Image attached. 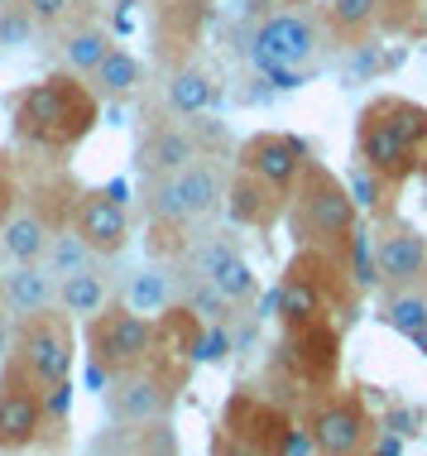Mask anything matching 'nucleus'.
Here are the masks:
<instances>
[{
	"label": "nucleus",
	"mask_w": 427,
	"mask_h": 456,
	"mask_svg": "<svg viewBox=\"0 0 427 456\" xmlns=\"http://www.w3.org/2000/svg\"><path fill=\"white\" fill-rule=\"evenodd\" d=\"M20 5L29 10V20H34V24H44V29H53V24H63V20H68L72 0H20Z\"/></svg>",
	"instance_id": "obj_33"
},
{
	"label": "nucleus",
	"mask_w": 427,
	"mask_h": 456,
	"mask_svg": "<svg viewBox=\"0 0 427 456\" xmlns=\"http://www.w3.org/2000/svg\"><path fill=\"white\" fill-rule=\"evenodd\" d=\"M427 154V106L408 96H375L356 120V159L370 174H380L389 188L404 183L423 168Z\"/></svg>",
	"instance_id": "obj_2"
},
{
	"label": "nucleus",
	"mask_w": 427,
	"mask_h": 456,
	"mask_svg": "<svg viewBox=\"0 0 427 456\" xmlns=\"http://www.w3.org/2000/svg\"><path fill=\"white\" fill-rule=\"evenodd\" d=\"M0 307H5L15 322L20 317H34V313L58 307V274L44 260L39 265H15L5 279H0Z\"/></svg>",
	"instance_id": "obj_18"
},
{
	"label": "nucleus",
	"mask_w": 427,
	"mask_h": 456,
	"mask_svg": "<svg viewBox=\"0 0 427 456\" xmlns=\"http://www.w3.org/2000/svg\"><path fill=\"white\" fill-rule=\"evenodd\" d=\"M380 428H389V433H399V437H418L423 428H427V413L423 409H413V403H389V409L380 413Z\"/></svg>",
	"instance_id": "obj_32"
},
{
	"label": "nucleus",
	"mask_w": 427,
	"mask_h": 456,
	"mask_svg": "<svg viewBox=\"0 0 427 456\" xmlns=\"http://www.w3.org/2000/svg\"><path fill=\"white\" fill-rule=\"evenodd\" d=\"M144 82V68H140V58L130 53V48H111V53L101 58V68L92 72V87L96 96H111V102H120V96H130Z\"/></svg>",
	"instance_id": "obj_24"
},
{
	"label": "nucleus",
	"mask_w": 427,
	"mask_h": 456,
	"mask_svg": "<svg viewBox=\"0 0 427 456\" xmlns=\"http://www.w3.org/2000/svg\"><path fill=\"white\" fill-rule=\"evenodd\" d=\"M15 355L29 365V375L39 385H63L72 379V361H77V337H72V317L63 307H48V313L20 317L15 322Z\"/></svg>",
	"instance_id": "obj_11"
},
{
	"label": "nucleus",
	"mask_w": 427,
	"mask_h": 456,
	"mask_svg": "<svg viewBox=\"0 0 427 456\" xmlns=\"http://www.w3.org/2000/svg\"><path fill=\"white\" fill-rule=\"evenodd\" d=\"M125 303L135 307V313L164 317L168 307L178 303V283H173V274H164V269H140V274H130V283H125Z\"/></svg>",
	"instance_id": "obj_25"
},
{
	"label": "nucleus",
	"mask_w": 427,
	"mask_h": 456,
	"mask_svg": "<svg viewBox=\"0 0 427 456\" xmlns=\"http://www.w3.org/2000/svg\"><path fill=\"white\" fill-rule=\"evenodd\" d=\"M365 293L350 283L346 260L326 250H298L278 279V322L312 327V322H356V303Z\"/></svg>",
	"instance_id": "obj_4"
},
{
	"label": "nucleus",
	"mask_w": 427,
	"mask_h": 456,
	"mask_svg": "<svg viewBox=\"0 0 427 456\" xmlns=\"http://www.w3.org/2000/svg\"><path fill=\"white\" fill-rule=\"evenodd\" d=\"M44 428H48L44 385L29 375V365L10 351L5 361H0V456L39 447Z\"/></svg>",
	"instance_id": "obj_10"
},
{
	"label": "nucleus",
	"mask_w": 427,
	"mask_h": 456,
	"mask_svg": "<svg viewBox=\"0 0 427 456\" xmlns=\"http://www.w3.org/2000/svg\"><path fill=\"white\" fill-rule=\"evenodd\" d=\"M274 375L278 385L308 394V403L332 394L341 385V322L284 327L274 351Z\"/></svg>",
	"instance_id": "obj_6"
},
{
	"label": "nucleus",
	"mask_w": 427,
	"mask_h": 456,
	"mask_svg": "<svg viewBox=\"0 0 427 456\" xmlns=\"http://www.w3.org/2000/svg\"><path fill=\"white\" fill-rule=\"evenodd\" d=\"M346 183H350V197L360 202V212H375V216L389 212V197H394V188H389L380 174H370L365 164H356V168L346 174Z\"/></svg>",
	"instance_id": "obj_29"
},
{
	"label": "nucleus",
	"mask_w": 427,
	"mask_h": 456,
	"mask_svg": "<svg viewBox=\"0 0 427 456\" xmlns=\"http://www.w3.org/2000/svg\"><path fill=\"white\" fill-rule=\"evenodd\" d=\"M380 322L399 337H418L427 331V283H404V289H384L380 293Z\"/></svg>",
	"instance_id": "obj_20"
},
{
	"label": "nucleus",
	"mask_w": 427,
	"mask_h": 456,
	"mask_svg": "<svg viewBox=\"0 0 427 456\" xmlns=\"http://www.w3.org/2000/svg\"><path fill=\"white\" fill-rule=\"evenodd\" d=\"M375 265H380V289L427 283V236L413 221L384 212V221H375Z\"/></svg>",
	"instance_id": "obj_13"
},
{
	"label": "nucleus",
	"mask_w": 427,
	"mask_h": 456,
	"mask_svg": "<svg viewBox=\"0 0 427 456\" xmlns=\"http://www.w3.org/2000/svg\"><path fill=\"white\" fill-rule=\"evenodd\" d=\"M58 236V226L44 216V207H20V212L5 216V226H0V245H5V255L15 265H39L48 255V240Z\"/></svg>",
	"instance_id": "obj_19"
},
{
	"label": "nucleus",
	"mask_w": 427,
	"mask_h": 456,
	"mask_svg": "<svg viewBox=\"0 0 427 456\" xmlns=\"http://www.w3.org/2000/svg\"><path fill=\"white\" fill-rule=\"evenodd\" d=\"M158 317L135 313L130 303H106L87 322V355H92V379L111 385L116 375L158 361Z\"/></svg>",
	"instance_id": "obj_5"
},
{
	"label": "nucleus",
	"mask_w": 427,
	"mask_h": 456,
	"mask_svg": "<svg viewBox=\"0 0 427 456\" xmlns=\"http://www.w3.org/2000/svg\"><path fill=\"white\" fill-rule=\"evenodd\" d=\"M308 437L317 456H370L375 433H380V418L370 413L360 385H336L332 394L308 409Z\"/></svg>",
	"instance_id": "obj_8"
},
{
	"label": "nucleus",
	"mask_w": 427,
	"mask_h": 456,
	"mask_svg": "<svg viewBox=\"0 0 427 456\" xmlns=\"http://www.w3.org/2000/svg\"><path fill=\"white\" fill-rule=\"evenodd\" d=\"M10 120H15V134L24 144L63 154V150H77L96 130L101 96L87 82H77V72H53V77L10 96Z\"/></svg>",
	"instance_id": "obj_1"
},
{
	"label": "nucleus",
	"mask_w": 427,
	"mask_h": 456,
	"mask_svg": "<svg viewBox=\"0 0 427 456\" xmlns=\"http://www.w3.org/2000/svg\"><path fill=\"white\" fill-rule=\"evenodd\" d=\"M326 39L332 34L317 10H274L250 34V63L260 77H270L274 68H312Z\"/></svg>",
	"instance_id": "obj_9"
},
{
	"label": "nucleus",
	"mask_w": 427,
	"mask_h": 456,
	"mask_svg": "<svg viewBox=\"0 0 427 456\" xmlns=\"http://www.w3.org/2000/svg\"><path fill=\"white\" fill-rule=\"evenodd\" d=\"M423 164H427V159H423Z\"/></svg>",
	"instance_id": "obj_37"
},
{
	"label": "nucleus",
	"mask_w": 427,
	"mask_h": 456,
	"mask_svg": "<svg viewBox=\"0 0 427 456\" xmlns=\"http://www.w3.org/2000/svg\"><path fill=\"white\" fill-rule=\"evenodd\" d=\"M116 48V39L106 29H96V24H87V29H72L68 39H63V58H68V68L77 72V77H92L96 68H101V58Z\"/></svg>",
	"instance_id": "obj_27"
},
{
	"label": "nucleus",
	"mask_w": 427,
	"mask_h": 456,
	"mask_svg": "<svg viewBox=\"0 0 427 456\" xmlns=\"http://www.w3.org/2000/svg\"><path fill=\"white\" fill-rule=\"evenodd\" d=\"M326 34L346 48H360V39L380 24V0H326L322 5Z\"/></svg>",
	"instance_id": "obj_23"
},
{
	"label": "nucleus",
	"mask_w": 427,
	"mask_h": 456,
	"mask_svg": "<svg viewBox=\"0 0 427 456\" xmlns=\"http://www.w3.org/2000/svg\"><path fill=\"white\" fill-rule=\"evenodd\" d=\"M308 159H312L308 140L278 134V130H260L236 150V168H246V174H254L260 183H270V188H278V192H293V183H298Z\"/></svg>",
	"instance_id": "obj_14"
},
{
	"label": "nucleus",
	"mask_w": 427,
	"mask_h": 456,
	"mask_svg": "<svg viewBox=\"0 0 427 456\" xmlns=\"http://www.w3.org/2000/svg\"><path fill=\"white\" fill-rule=\"evenodd\" d=\"M380 20L389 34H418L427 24V0H380Z\"/></svg>",
	"instance_id": "obj_30"
},
{
	"label": "nucleus",
	"mask_w": 427,
	"mask_h": 456,
	"mask_svg": "<svg viewBox=\"0 0 427 456\" xmlns=\"http://www.w3.org/2000/svg\"><path fill=\"white\" fill-rule=\"evenodd\" d=\"M10 351H15V317L0 313V361H5Z\"/></svg>",
	"instance_id": "obj_35"
},
{
	"label": "nucleus",
	"mask_w": 427,
	"mask_h": 456,
	"mask_svg": "<svg viewBox=\"0 0 427 456\" xmlns=\"http://www.w3.org/2000/svg\"><path fill=\"white\" fill-rule=\"evenodd\" d=\"M96 260H101V255L92 250L87 240L77 236V231H58L53 240H48V255H44V265L53 269L58 279H68V274H82V269H96Z\"/></svg>",
	"instance_id": "obj_28"
},
{
	"label": "nucleus",
	"mask_w": 427,
	"mask_h": 456,
	"mask_svg": "<svg viewBox=\"0 0 427 456\" xmlns=\"http://www.w3.org/2000/svg\"><path fill=\"white\" fill-rule=\"evenodd\" d=\"M384 437H375V447H370V456H404V437L399 433H389V428H380Z\"/></svg>",
	"instance_id": "obj_34"
},
{
	"label": "nucleus",
	"mask_w": 427,
	"mask_h": 456,
	"mask_svg": "<svg viewBox=\"0 0 427 456\" xmlns=\"http://www.w3.org/2000/svg\"><path fill=\"white\" fill-rule=\"evenodd\" d=\"M202 140H197V126H154L149 134L140 140V154H135V168L144 183H158L178 168H188L192 159H202Z\"/></svg>",
	"instance_id": "obj_16"
},
{
	"label": "nucleus",
	"mask_w": 427,
	"mask_h": 456,
	"mask_svg": "<svg viewBox=\"0 0 427 456\" xmlns=\"http://www.w3.org/2000/svg\"><path fill=\"white\" fill-rule=\"evenodd\" d=\"M106 389H111L106 409L120 428H158L178 399V370H164V351H158V361L130 370V375H116Z\"/></svg>",
	"instance_id": "obj_12"
},
{
	"label": "nucleus",
	"mask_w": 427,
	"mask_h": 456,
	"mask_svg": "<svg viewBox=\"0 0 427 456\" xmlns=\"http://www.w3.org/2000/svg\"><path fill=\"white\" fill-rule=\"evenodd\" d=\"M408 341H413V351H423V355H427V331H418V337H408Z\"/></svg>",
	"instance_id": "obj_36"
},
{
	"label": "nucleus",
	"mask_w": 427,
	"mask_h": 456,
	"mask_svg": "<svg viewBox=\"0 0 427 456\" xmlns=\"http://www.w3.org/2000/svg\"><path fill=\"white\" fill-rule=\"evenodd\" d=\"M423 168H427V164H423Z\"/></svg>",
	"instance_id": "obj_38"
},
{
	"label": "nucleus",
	"mask_w": 427,
	"mask_h": 456,
	"mask_svg": "<svg viewBox=\"0 0 427 456\" xmlns=\"http://www.w3.org/2000/svg\"><path fill=\"white\" fill-rule=\"evenodd\" d=\"M106 303H111V283H106V274H96V269L58 279V307H63L72 322H92Z\"/></svg>",
	"instance_id": "obj_22"
},
{
	"label": "nucleus",
	"mask_w": 427,
	"mask_h": 456,
	"mask_svg": "<svg viewBox=\"0 0 427 456\" xmlns=\"http://www.w3.org/2000/svg\"><path fill=\"white\" fill-rule=\"evenodd\" d=\"M346 274L350 283H356L360 293H375L380 289V265H375V226L370 221H360L356 231H350V240H346Z\"/></svg>",
	"instance_id": "obj_26"
},
{
	"label": "nucleus",
	"mask_w": 427,
	"mask_h": 456,
	"mask_svg": "<svg viewBox=\"0 0 427 456\" xmlns=\"http://www.w3.org/2000/svg\"><path fill=\"white\" fill-rule=\"evenodd\" d=\"M226 174L212 154L192 159L188 168L149 183V221L154 226H197L226 207Z\"/></svg>",
	"instance_id": "obj_7"
},
{
	"label": "nucleus",
	"mask_w": 427,
	"mask_h": 456,
	"mask_svg": "<svg viewBox=\"0 0 427 456\" xmlns=\"http://www.w3.org/2000/svg\"><path fill=\"white\" fill-rule=\"evenodd\" d=\"M288 212V192L260 183L246 168H236V178L226 183V216L230 226H250V231H270L274 221H284Z\"/></svg>",
	"instance_id": "obj_17"
},
{
	"label": "nucleus",
	"mask_w": 427,
	"mask_h": 456,
	"mask_svg": "<svg viewBox=\"0 0 427 456\" xmlns=\"http://www.w3.org/2000/svg\"><path fill=\"white\" fill-rule=\"evenodd\" d=\"M164 102H168V110H173V116L197 120V116H206V110H212V102H216V82L206 77L202 68L182 63V68H173V77H168Z\"/></svg>",
	"instance_id": "obj_21"
},
{
	"label": "nucleus",
	"mask_w": 427,
	"mask_h": 456,
	"mask_svg": "<svg viewBox=\"0 0 427 456\" xmlns=\"http://www.w3.org/2000/svg\"><path fill=\"white\" fill-rule=\"evenodd\" d=\"M230 351H236V331H230V322H206L202 337H197V351H192V361H197V365H216V361H226Z\"/></svg>",
	"instance_id": "obj_31"
},
{
	"label": "nucleus",
	"mask_w": 427,
	"mask_h": 456,
	"mask_svg": "<svg viewBox=\"0 0 427 456\" xmlns=\"http://www.w3.org/2000/svg\"><path fill=\"white\" fill-rule=\"evenodd\" d=\"M72 231L92 245L101 260H116L130 245V212H125V192L120 188H96L82 192L72 202Z\"/></svg>",
	"instance_id": "obj_15"
},
{
	"label": "nucleus",
	"mask_w": 427,
	"mask_h": 456,
	"mask_svg": "<svg viewBox=\"0 0 427 456\" xmlns=\"http://www.w3.org/2000/svg\"><path fill=\"white\" fill-rule=\"evenodd\" d=\"M288 236L298 250H326V255H346L350 231L365 221L360 202L350 197V183L332 174L322 159H308L302 164L298 183L288 192Z\"/></svg>",
	"instance_id": "obj_3"
}]
</instances>
